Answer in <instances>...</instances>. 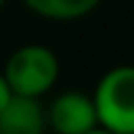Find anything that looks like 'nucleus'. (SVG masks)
I'll use <instances>...</instances> for the list:
<instances>
[{
    "instance_id": "0eeeda50",
    "label": "nucleus",
    "mask_w": 134,
    "mask_h": 134,
    "mask_svg": "<svg viewBox=\"0 0 134 134\" xmlns=\"http://www.w3.org/2000/svg\"><path fill=\"white\" fill-rule=\"evenodd\" d=\"M87 134H112V132H107V129H102V127H97V129H92V132H87Z\"/></svg>"
},
{
    "instance_id": "39448f33",
    "label": "nucleus",
    "mask_w": 134,
    "mask_h": 134,
    "mask_svg": "<svg viewBox=\"0 0 134 134\" xmlns=\"http://www.w3.org/2000/svg\"><path fill=\"white\" fill-rule=\"evenodd\" d=\"M32 13L47 20H80L99 5V0H23Z\"/></svg>"
},
{
    "instance_id": "f03ea898",
    "label": "nucleus",
    "mask_w": 134,
    "mask_h": 134,
    "mask_svg": "<svg viewBox=\"0 0 134 134\" xmlns=\"http://www.w3.org/2000/svg\"><path fill=\"white\" fill-rule=\"evenodd\" d=\"M99 127L112 134H134V65H117L92 92Z\"/></svg>"
},
{
    "instance_id": "7ed1b4c3",
    "label": "nucleus",
    "mask_w": 134,
    "mask_h": 134,
    "mask_svg": "<svg viewBox=\"0 0 134 134\" xmlns=\"http://www.w3.org/2000/svg\"><path fill=\"white\" fill-rule=\"evenodd\" d=\"M45 112L47 127H52L55 134H87L99 127L94 99L82 90H67L57 94Z\"/></svg>"
},
{
    "instance_id": "f257e3e1",
    "label": "nucleus",
    "mask_w": 134,
    "mask_h": 134,
    "mask_svg": "<svg viewBox=\"0 0 134 134\" xmlns=\"http://www.w3.org/2000/svg\"><path fill=\"white\" fill-rule=\"evenodd\" d=\"M3 75L10 90L20 97H35L40 99L55 87L60 77V60L47 45L30 42L18 47L5 60Z\"/></svg>"
},
{
    "instance_id": "423d86ee",
    "label": "nucleus",
    "mask_w": 134,
    "mask_h": 134,
    "mask_svg": "<svg viewBox=\"0 0 134 134\" xmlns=\"http://www.w3.org/2000/svg\"><path fill=\"white\" fill-rule=\"evenodd\" d=\"M13 94H15V92L10 90V85H8V80H5V75H3V70H0V109H3V107L8 104L10 99H13Z\"/></svg>"
},
{
    "instance_id": "6e6552de",
    "label": "nucleus",
    "mask_w": 134,
    "mask_h": 134,
    "mask_svg": "<svg viewBox=\"0 0 134 134\" xmlns=\"http://www.w3.org/2000/svg\"><path fill=\"white\" fill-rule=\"evenodd\" d=\"M5 3H8V0H0V8H3V5H5Z\"/></svg>"
},
{
    "instance_id": "20e7f679",
    "label": "nucleus",
    "mask_w": 134,
    "mask_h": 134,
    "mask_svg": "<svg viewBox=\"0 0 134 134\" xmlns=\"http://www.w3.org/2000/svg\"><path fill=\"white\" fill-rule=\"evenodd\" d=\"M47 112L35 97L13 94L0 109V134H45Z\"/></svg>"
}]
</instances>
